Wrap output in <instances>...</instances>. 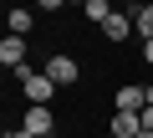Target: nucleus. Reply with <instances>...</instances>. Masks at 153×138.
I'll return each instance as SVG.
<instances>
[{"label":"nucleus","instance_id":"f03ea898","mask_svg":"<svg viewBox=\"0 0 153 138\" xmlns=\"http://www.w3.org/2000/svg\"><path fill=\"white\" fill-rule=\"evenodd\" d=\"M41 72L56 82V87H76V82H82V66H76V56H46V66H41Z\"/></svg>","mask_w":153,"mask_h":138},{"label":"nucleus","instance_id":"9d476101","mask_svg":"<svg viewBox=\"0 0 153 138\" xmlns=\"http://www.w3.org/2000/svg\"><path fill=\"white\" fill-rule=\"evenodd\" d=\"M138 118H143V133H153V102H148V107H143Z\"/></svg>","mask_w":153,"mask_h":138},{"label":"nucleus","instance_id":"9b49d317","mask_svg":"<svg viewBox=\"0 0 153 138\" xmlns=\"http://www.w3.org/2000/svg\"><path fill=\"white\" fill-rule=\"evenodd\" d=\"M143 61H148V66H153V41H143Z\"/></svg>","mask_w":153,"mask_h":138},{"label":"nucleus","instance_id":"1a4fd4ad","mask_svg":"<svg viewBox=\"0 0 153 138\" xmlns=\"http://www.w3.org/2000/svg\"><path fill=\"white\" fill-rule=\"evenodd\" d=\"M133 31H138L143 41H153V5H138V10H133Z\"/></svg>","mask_w":153,"mask_h":138},{"label":"nucleus","instance_id":"ddd939ff","mask_svg":"<svg viewBox=\"0 0 153 138\" xmlns=\"http://www.w3.org/2000/svg\"><path fill=\"white\" fill-rule=\"evenodd\" d=\"M5 138H10V133H5Z\"/></svg>","mask_w":153,"mask_h":138},{"label":"nucleus","instance_id":"f8f14e48","mask_svg":"<svg viewBox=\"0 0 153 138\" xmlns=\"http://www.w3.org/2000/svg\"><path fill=\"white\" fill-rule=\"evenodd\" d=\"M51 138H56V133H51Z\"/></svg>","mask_w":153,"mask_h":138},{"label":"nucleus","instance_id":"f257e3e1","mask_svg":"<svg viewBox=\"0 0 153 138\" xmlns=\"http://www.w3.org/2000/svg\"><path fill=\"white\" fill-rule=\"evenodd\" d=\"M16 77H21V97H26V107H51V97H56V82H51L46 72L26 66V72H16Z\"/></svg>","mask_w":153,"mask_h":138},{"label":"nucleus","instance_id":"7ed1b4c3","mask_svg":"<svg viewBox=\"0 0 153 138\" xmlns=\"http://www.w3.org/2000/svg\"><path fill=\"white\" fill-rule=\"evenodd\" d=\"M112 102H117V113H143V107L153 102V82H148V87H143V82H128V87L112 92Z\"/></svg>","mask_w":153,"mask_h":138},{"label":"nucleus","instance_id":"0eeeda50","mask_svg":"<svg viewBox=\"0 0 153 138\" xmlns=\"http://www.w3.org/2000/svg\"><path fill=\"white\" fill-rule=\"evenodd\" d=\"M5 21H10V36H31V26H36V10H26V5H16V10H10Z\"/></svg>","mask_w":153,"mask_h":138},{"label":"nucleus","instance_id":"20e7f679","mask_svg":"<svg viewBox=\"0 0 153 138\" xmlns=\"http://www.w3.org/2000/svg\"><path fill=\"white\" fill-rule=\"evenodd\" d=\"M21 128H26L31 138H51V133H56V113H51V107H26Z\"/></svg>","mask_w":153,"mask_h":138},{"label":"nucleus","instance_id":"39448f33","mask_svg":"<svg viewBox=\"0 0 153 138\" xmlns=\"http://www.w3.org/2000/svg\"><path fill=\"white\" fill-rule=\"evenodd\" d=\"M0 66H16V72H26V36H10L0 41Z\"/></svg>","mask_w":153,"mask_h":138},{"label":"nucleus","instance_id":"423d86ee","mask_svg":"<svg viewBox=\"0 0 153 138\" xmlns=\"http://www.w3.org/2000/svg\"><path fill=\"white\" fill-rule=\"evenodd\" d=\"M102 36H107V41H128V36H133V10H117V16L102 26Z\"/></svg>","mask_w":153,"mask_h":138},{"label":"nucleus","instance_id":"6e6552de","mask_svg":"<svg viewBox=\"0 0 153 138\" xmlns=\"http://www.w3.org/2000/svg\"><path fill=\"white\" fill-rule=\"evenodd\" d=\"M82 16H87V21H97V26H107L117 10H112V0H87V5H82Z\"/></svg>","mask_w":153,"mask_h":138}]
</instances>
